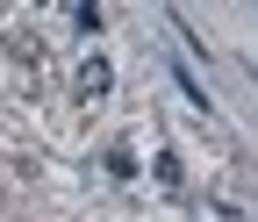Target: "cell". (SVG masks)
<instances>
[{
  "label": "cell",
  "mask_w": 258,
  "mask_h": 222,
  "mask_svg": "<svg viewBox=\"0 0 258 222\" xmlns=\"http://www.w3.org/2000/svg\"><path fill=\"white\" fill-rule=\"evenodd\" d=\"M72 93H79V101H108V93H115V65H108L101 50H86V57H79V72H72Z\"/></svg>",
  "instance_id": "6da1fadb"
},
{
  "label": "cell",
  "mask_w": 258,
  "mask_h": 222,
  "mask_svg": "<svg viewBox=\"0 0 258 222\" xmlns=\"http://www.w3.org/2000/svg\"><path fill=\"white\" fill-rule=\"evenodd\" d=\"M8 65L29 79V93H36V79H43V43L29 36V29H22V36H8Z\"/></svg>",
  "instance_id": "7a4b0ae2"
},
{
  "label": "cell",
  "mask_w": 258,
  "mask_h": 222,
  "mask_svg": "<svg viewBox=\"0 0 258 222\" xmlns=\"http://www.w3.org/2000/svg\"><path fill=\"white\" fill-rule=\"evenodd\" d=\"M151 172H158V186H172V194L186 186V165H179V151H158V158H151Z\"/></svg>",
  "instance_id": "3957f363"
},
{
  "label": "cell",
  "mask_w": 258,
  "mask_h": 222,
  "mask_svg": "<svg viewBox=\"0 0 258 222\" xmlns=\"http://www.w3.org/2000/svg\"><path fill=\"white\" fill-rule=\"evenodd\" d=\"M101 165H108V179H137V151H129V143H108Z\"/></svg>",
  "instance_id": "277c9868"
},
{
  "label": "cell",
  "mask_w": 258,
  "mask_h": 222,
  "mask_svg": "<svg viewBox=\"0 0 258 222\" xmlns=\"http://www.w3.org/2000/svg\"><path fill=\"white\" fill-rule=\"evenodd\" d=\"M101 22H108V15L93 8V0H79V8H72V29H79V36H93V29H101Z\"/></svg>",
  "instance_id": "5b68a950"
}]
</instances>
